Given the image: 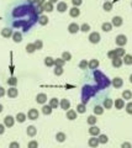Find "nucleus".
Masks as SVG:
<instances>
[{
    "mask_svg": "<svg viewBox=\"0 0 132 148\" xmlns=\"http://www.w3.org/2000/svg\"><path fill=\"white\" fill-rule=\"evenodd\" d=\"M66 116L68 120H70V121H73V120H75L77 116H78V112H77V110H72L69 109L67 111V114H66Z\"/></svg>",
    "mask_w": 132,
    "mask_h": 148,
    "instance_id": "nucleus-13",
    "label": "nucleus"
},
{
    "mask_svg": "<svg viewBox=\"0 0 132 148\" xmlns=\"http://www.w3.org/2000/svg\"><path fill=\"white\" fill-rule=\"evenodd\" d=\"M3 110H4V106H3L1 104H0V114H1V112H3Z\"/></svg>",
    "mask_w": 132,
    "mask_h": 148,
    "instance_id": "nucleus-58",
    "label": "nucleus"
},
{
    "mask_svg": "<svg viewBox=\"0 0 132 148\" xmlns=\"http://www.w3.org/2000/svg\"><path fill=\"white\" fill-rule=\"evenodd\" d=\"M122 61L126 66H132V54H126L124 58H122Z\"/></svg>",
    "mask_w": 132,
    "mask_h": 148,
    "instance_id": "nucleus-34",
    "label": "nucleus"
},
{
    "mask_svg": "<svg viewBox=\"0 0 132 148\" xmlns=\"http://www.w3.org/2000/svg\"><path fill=\"white\" fill-rule=\"evenodd\" d=\"M80 31L81 32H89L90 31V25L89 24H83L80 26Z\"/></svg>",
    "mask_w": 132,
    "mask_h": 148,
    "instance_id": "nucleus-47",
    "label": "nucleus"
},
{
    "mask_svg": "<svg viewBox=\"0 0 132 148\" xmlns=\"http://www.w3.org/2000/svg\"><path fill=\"white\" fill-rule=\"evenodd\" d=\"M86 108H85V104H78L77 106V112L78 114H85Z\"/></svg>",
    "mask_w": 132,
    "mask_h": 148,
    "instance_id": "nucleus-42",
    "label": "nucleus"
},
{
    "mask_svg": "<svg viewBox=\"0 0 132 148\" xmlns=\"http://www.w3.org/2000/svg\"><path fill=\"white\" fill-rule=\"evenodd\" d=\"M115 52H116V56L119 58H124L125 56H126V51L122 48V47H117L116 49H115Z\"/></svg>",
    "mask_w": 132,
    "mask_h": 148,
    "instance_id": "nucleus-29",
    "label": "nucleus"
},
{
    "mask_svg": "<svg viewBox=\"0 0 132 148\" xmlns=\"http://www.w3.org/2000/svg\"><path fill=\"white\" fill-rule=\"evenodd\" d=\"M44 3H46V0H36V4H37L38 6H42Z\"/></svg>",
    "mask_w": 132,
    "mask_h": 148,
    "instance_id": "nucleus-54",
    "label": "nucleus"
},
{
    "mask_svg": "<svg viewBox=\"0 0 132 148\" xmlns=\"http://www.w3.org/2000/svg\"><path fill=\"white\" fill-rule=\"evenodd\" d=\"M25 49H26L27 53H34L35 51H37V49H36V47H35V43H27Z\"/></svg>",
    "mask_w": 132,
    "mask_h": 148,
    "instance_id": "nucleus-35",
    "label": "nucleus"
},
{
    "mask_svg": "<svg viewBox=\"0 0 132 148\" xmlns=\"http://www.w3.org/2000/svg\"><path fill=\"white\" fill-rule=\"evenodd\" d=\"M99 145H100V142H99V138H98V137H92V138H89L88 146H89L90 148H98Z\"/></svg>",
    "mask_w": 132,
    "mask_h": 148,
    "instance_id": "nucleus-11",
    "label": "nucleus"
},
{
    "mask_svg": "<svg viewBox=\"0 0 132 148\" xmlns=\"http://www.w3.org/2000/svg\"><path fill=\"white\" fill-rule=\"evenodd\" d=\"M4 132H5V125H4V123H0V135H3Z\"/></svg>",
    "mask_w": 132,
    "mask_h": 148,
    "instance_id": "nucleus-53",
    "label": "nucleus"
},
{
    "mask_svg": "<svg viewBox=\"0 0 132 148\" xmlns=\"http://www.w3.org/2000/svg\"><path fill=\"white\" fill-rule=\"evenodd\" d=\"M60 103H61V101L58 100L57 98H52L51 100H49V104H48V105L51 106L52 109H57L58 106H60Z\"/></svg>",
    "mask_w": 132,
    "mask_h": 148,
    "instance_id": "nucleus-26",
    "label": "nucleus"
},
{
    "mask_svg": "<svg viewBox=\"0 0 132 148\" xmlns=\"http://www.w3.org/2000/svg\"><path fill=\"white\" fill-rule=\"evenodd\" d=\"M66 10H68V5L66 1H60L57 4V11L58 12H66Z\"/></svg>",
    "mask_w": 132,
    "mask_h": 148,
    "instance_id": "nucleus-17",
    "label": "nucleus"
},
{
    "mask_svg": "<svg viewBox=\"0 0 132 148\" xmlns=\"http://www.w3.org/2000/svg\"><path fill=\"white\" fill-rule=\"evenodd\" d=\"M69 15L70 17H78L80 15V10H79V8H77V6H73L70 10H69Z\"/></svg>",
    "mask_w": 132,
    "mask_h": 148,
    "instance_id": "nucleus-22",
    "label": "nucleus"
},
{
    "mask_svg": "<svg viewBox=\"0 0 132 148\" xmlns=\"http://www.w3.org/2000/svg\"><path fill=\"white\" fill-rule=\"evenodd\" d=\"M79 31H80V26L78 24H75V22H72V24H69V26H68V32L72 35H74Z\"/></svg>",
    "mask_w": 132,
    "mask_h": 148,
    "instance_id": "nucleus-6",
    "label": "nucleus"
},
{
    "mask_svg": "<svg viewBox=\"0 0 132 148\" xmlns=\"http://www.w3.org/2000/svg\"><path fill=\"white\" fill-rule=\"evenodd\" d=\"M111 84H112L114 88H117V89H119V88H121L122 85H124V80H122L120 77H115V78L112 79Z\"/></svg>",
    "mask_w": 132,
    "mask_h": 148,
    "instance_id": "nucleus-10",
    "label": "nucleus"
},
{
    "mask_svg": "<svg viewBox=\"0 0 132 148\" xmlns=\"http://www.w3.org/2000/svg\"><path fill=\"white\" fill-rule=\"evenodd\" d=\"M6 83H8V85H10V86H16L17 85V78L16 77H10Z\"/></svg>",
    "mask_w": 132,
    "mask_h": 148,
    "instance_id": "nucleus-38",
    "label": "nucleus"
},
{
    "mask_svg": "<svg viewBox=\"0 0 132 148\" xmlns=\"http://www.w3.org/2000/svg\"><path fill=\"white\" fill-rule=\"evenodd\" d=\"M9 148H20V143L14 141V142H11L10 145H9Z\"/></svg>",
    "mask_w": 132,
    "mask_h": 148,
    "instance_id": "nucleus-50",
    "label": "nucleus"
},
{
    "mask_svg": "<svg viewBox=\"0 0 132 148\" xmlns=\"http://www.w3.org/2000/svg\"><path fill=\"white\" fill-rule=\"evenodd\" d=\"M34 43H35L36 49H42V47H43V42H42V40H36Z\"/></svg>",
    "mask_w": 132,
    "mask_h": 148,
    "instance_id": "nucleus-46",
    "label": "nucleus"
},
{
    "mask_svg": "<svg viewBox=\"0 0 132 148\" xmlns=\"http://www.w3.org/2000/svg\"><path fill=\"white\" fill-rule=\"evenodd\" d=\"M48 1H49V3H52V4H56V3L58 4V3H60L58 0H48Z\"/></svg>",
    "mask_w": 132,
    "mask_h": 148,
    "instance_id": "nucleus-56",
    "label": "nucleus"
},
{
    "mask_svg": "<svg viewBox=\"0 0 132 148\" xmlns=\"http://www.w3.org/2000/svg\"><path fill=\"white\" fill-rule=\"evenodd\" d=\"M72 4H73L74 6L78 8V6H80L81 4H83V0H72Z\"/></svg>",
    "mask_w": 132,
    "mask_h": 148,
    "instance_id": "nucleus-51",
    "label": "nucleus"
},
{
    "mask_svg": "<svg viewBox=\"0 0 132 148\" xmlns=\"http://www.w3.org/2000/svg\"><path fill=\"white\" fill-rule=\"evenodd\" d=\"M38 115H40V112H38L37 109H30L29 111H27V119L32 120V121L38 119Z\"/></svg>",
    "mask_w": 132,
    "mask_h": 148,
    "instance_id": "nucleus-2",
    "label": "nucleus"
},
{
    "mask_svg": "<svg viewBox=\"0 0 132 148\" xmlns=\"http://www.w3.org/2000/svg\"><path fill=\"white\" fill-rule=\"evenodd\" d=\"M130 83H132V74L130 75Z\"/></svg>",
    "mask_w": 132,
    "mask_h": 148,
    "instance_id": "nucleus-59",
    "label": "nucleus"
},
{
    "mask_svg": "<svg viewBox=\"0 0 132 148\" xmlns=\"http://www.w3.org/2000/svg\"><path fill=\"white\" fill-rule=\"evenodd\" d=\"M27 148H38V142L37 141H30L29 143H27Z\"/></svg>",
    "mask_w": 132,
    "mask_h": 148,
    "instance_id": "nucleus-45",
    "label": "nucleus"
},
{
    "mask_svg": "<svg viewBox=\"0 0 132 148\" xmlns=\"http://www.w3.org/2000/svg\"><path fill=\"white\" fill-rule=\"evenodd\" d=\"M122 99L124 100H131L132 99V91L131 90H124L122 91Z\"/></svg>",
    "mask_w": 132,
    "mask_h": 148,
    "instance_id": "nucleus-30",
    "label": "nucleus"
},
{
    "mask_svg": "<svg viewBox=\"0 0 132 148\" xmlns=\"http://www.w3.org/2000/svg\"><path fill=\"white\" fill-rule=\"evenodd\" d=\"M125 109H126V112H127V114L132 115V103H129V104H126Z\"/></svg>",
    "mask_w": 132,
    "mask_h": 148,
    "instance_id": "nucleus-49",
    "label": "nucleus"
},
{
    "mask_svg": "<svg viewBox=\"0 0 132 148\" xmlns=\"http://www.w3.org/2000/svg\"><path fill=\"white\" fill-rule=\"evenodd\" d=\"M99 61L98 59H90L89 61V69H98V67H99Z\"/></svg>",
    "mask_w": 132,
    "mask_h": 148,
    "instance_id": "nucleus-27",
    "label": "nucleus"
},
{
    "mask_svg": "<svg viewBox=\"0 0 132 148\" xmlns=\"http://www.w3.org/2000/svg\"><path fill=\"white\" fill-rule=\"evenodd\" d=\"M104 110H105V109H104V106L96 105L94 108V115H95V116H96V115H103L104 114Z\"/></svg>",
    "mask_w": 132,
    "mask_h": 148,
    "instance_id": "nucleus-31",
    "label": "nucleus"
},
{
    "mask_svg": "<svg viewBox=\"0 0 132 148\" xmlns=\"http://www.w3.org/2000/svg\"><path fill=\"white\" fill-rule=\"evenodd\" d=\"M52 108L49 105H43L42 106V114L43 115H51L52 114Z\"/></svg>",
    "mask_w": 132,
    "mask_h": 148,
    "instance_id": "nucleus-33",
    "label": "nucleus"
},
{
    "mask_svg": "<svg viewBox=\"0 0 132 148\" xmlns=\"http://www.w3.org/2000/svg\"><path fill=\"white\" fill-rule=\"evenodd\" d=\"M112 3L111 1H105V3H104V5H103V9H104V10H105V11H111L112 10Z\"/></svg>",
    "mask_w": 132,
    "mask_h": 148,
    "instance_id": "nucleus-41",
    "label": "nucleus"
},
{
    "mask_svg": "<svg viewBox=\"0 0 132 148\" xmlns=\"http://www.w3.org/2000/svg\"><path fill=\"white\" fill-rule=\"evenodd\" d=\"M36 101L41 105H44L46 101H47V95L44 94V92H40V94L36 95Z\"/></svg>",
    "mask_w": 132,
    "mask_h": 148,
    "instance_id": "nucleus-9",
    "label": "nucleus"
},
{
    "mask_svg": "<svg viewBox=\"0 0 132 148\" xmlns=\"http://www.w3.org/2000/svg\"><path fill=\"white\" fill-rule=\"evenodd\" d=\"M79 68H80V69H86V68H89V62L85 61V59H81V61L79 62Z\"/></svg>",
    "mask_w": 132,
    "mask_h": 148,
    "instance_id": "nucleus-43",
    "label": "nucleus"
},
{
    "mask_svg": "<svg viewBox=\"0 0 132 148\" xmlns=\"http://www.w3.org/2000/svg\"><path fill=\"white\" fill-rule=\"evenodd\" d=\"M115 42H116V45L119 46V47H124V46L127 43V37L125 35H117Z\"/></svg>",
    "mask_w": 132,
    "mask_h": 148,
    "instance_id": "nucleus-3",
    "label": "nucleus"
},
{
    "mask_svg": "<svg viewBox=\"0 0 132 148\" xmlns=\"http://www.w3.org/2000/svg\"><path fill=\"white\" fill-rule=\"evenodd\" d=\"M12 41L15 43H20L21 41H22V34L20 31H15L14 32V35H12Z\"/></svg>",
    "mask_w": 132,
    "mask_h": 148,
    "instance_id": "nucleus-18",
    "label": "nucleus"
},
{
    "mask_svg": "<svg viewBox=\"0 0 132 148\" xmlns=\"http://www.w3.org/2000/svg\"><path fill=\"white\" fill-rule=\"evenodd\" d=\"M96 121H98V119H96V116H95V115H90V116L88 117V120H86V122H88L90 126H95Z\"/></svg>",
    "mask_w": 132,
    "mask_h": 148,
    "instance_id": "nucleus-32",
    "label": "nucleus"
},
{
    "mask_svg": "<svg viewBox=\"0 0 132 148\" xmlns=\"http://www.w3.org/2000/svg\"><path fill=\"white\" fill-rule=\"evenodd\" d=\"M114 105H115V108H116L117 110H121V109H124L125 106H126L124 99H116L115 103H114Z\"/></svg>",
    "mask_w": 132,
    "mask_h": 148,
    "instance_id": "nucleus-21",
    "label": "nucleus"
},
{
    "mask_svg": "<svg viewBox=\"0 0 132 148\" xmlns=\"http://www.w3.org/2000/svg\"><path fill=\"white\" fill-rule=\"evenodd\" d=\"M53 10H54L53 4H52V3H49V1H46V3H44L42 6H41V10H40V11H47V12H52Z\"/></svg>",
    "mask_w": 132,
    "mask_h": 148,
    "instance_id": "nucleus-7",
    "label": "nucleus"
},
{
    "mask_svg": "<svg viewBox=\"0 0 132 148\" xmlns=\"http://www.w3.org/2000/svg\"><path fill=\"white\" fill-rule=\"evenodd\" d=\"M62 58L64 59L66 62L70 61V59H72V54H70V52H68V51H66V52H63V53H62Z\"/></svg>",
    "mask_w": 132,
    "mask_h": 148,
    "instance_id": "nucleus-44",
    "label": "nucleus"
},
{
    "mask_svg": "<svg viewBox=\"0 0 132 148\" xmlns=\"http://www.w3.org/2000/svg\"><path fill=\"white\" fill-rule=\"evenodd\" d=\"M54 64H56L54 67H64L66 61H64V59H63L62 57H61V58H56V59H54Z\"/></svg>",
    "mask_w": 132,
    "mask_h": 148,
    "instance_id": "nucleus-37",
    "label": "nucleus"
},
{
    "mask_svg": "<svg viewBox=\"0 0 132 148\" xmlns=\"http://www.w3.org/2000/svg\"><path fill=\"white\" fill-rule=\"evenodd\" d=\"M30 4H36V0H27Z\"/></svg>",
    "mask_w": 132,
    "mask_h": 148,
    "instance_id": "nucleus-57",
    "label": "nucleus"
},
{
    "mask_svg": "<svg viewBox=\"0 0 132 148\" xmlns=\"http://www.w3.org/2000/svg\"><path fill=\"white\" fill-rule=\"evenodd\" d=\"M6 95L9 96L10 99H15L17 95H19V90L16 89V86H10L6 91Z\"/></svg>",
    "mask_w": 132,
    "mask_h": 148,
    "instance_id": "nucleus-5",
    "label": "nucleus"
},
{
    "mask_svg": "<svg viewBox=\"0 0 132 148\" xmlns=\"http://www.w3.org/2000/svg\"><path fill=\"white\" fill-rule=\"evenodd\" d=\"M26 135L29 137H35L36 135H37V128L31 125V126H29L26 128Z\"/></svg>",
    "mask_w": 132,
    "mask_h": 148,
    "instance_id": "nucleus-12",
    "label": "nucleus"
},
{
    "mask_svg": "<svg viewBox=\"0 0 132 148\" xmlns=\"http://www.w3.org/2000/svg\"><path fill=\"white\" fill-rule=\"evenodd\" d=\"M14 35V31L10 29V27H5V29L1 30V36L4 38H9V37H12Z\"/></svg>",
    "mask_w": 132,
    "mask_h": 148,
    "instance_id": "nucleus-14",
    "label": "nucleus"
},
{
    "mask_svg": "<svg viewBox=\"0 0 132 148\" xmlns=\"http://www.w3.org/2000/svg\"><path fill=\"white\" fill-rule=\"evenodd\" d=\"M89 135L92 137H98L100 135V128L98 126H90L89 128Z\"/></svg>",
    "mask_w": 132,
    "mask_h": 148,
    "instance_id": "nucleus-16",
    "label": "nucleus"
},
{
    "mask_svg": "<svg viewBox=\"0 0 132 148\" xmlns=\"http://www.w3.org/2000/svg\"><path fill=\"white\" fill-rule=\"evenodd\" d=\"M88 40H89V42H90V43L96 45V43L100 42L101 37H100V34H99V32H92V34L89 35V37H88Z\"/></svg>",
    "mask_w": 132,
    "mask_h": 148,
    "instance_id": "nucleus-1",
    "label": "nucleus"
},
{
    "mask_svg": "<svg viewBox=\"0 0 132 148\" xmlns=\"http://www.w3.org/2000/svg\"><path fill=\"white\" fill-rule=\"evenodd\" d=\"M103 106H104V109L110 110V109L112 108V106H114V101H112V99H110V98H106L105 100H104Z\"/></svg>",
    "mask_w": 132,
    "mask_h": 148,
    "instance_id": "nucleus-20",
    "label": "nucleus"
},
{
    "mask_svg": "<svg viewBox=\"0 0 132 148\" xmlns=\"http://www.w3.org/2000/svg\"><path fill=\"white\" fill-rule=\"evenodd\" d=\"M107 57L110 58L111 61H112L114 58H116L117 56H116V52H115V49H111V51H109V52H107Z\"/></svg>",
    "mask_w": 132,
    "mask_h": 148,
    "instance_id": "nucleus-48",
    "label": "nucleus"
},
{
    "mask_svg": "<svg viewBox=\"0 0 132 148\" xmlns=\"http://www.w3.org/2000/svg\"><path fill=\"white\" fill-rule=\"evenodd\" d=\"M106 1H109V0H106Z\"/></svg>",
    "mask_w": 132,
    "mask_h": 148,
    "instance_id": "nucleus-61",
    "label": "nucleus"
},
{
    "mask_svg": "<svg viewBox=\"0 0 132 148\" xmlns=\"http://www.w3.org/2000/svg\"><path fill=\"white\" fill-rule=\"evenodd\" d=\"M111 24L115 27H120V26H122V24H124V18L121 16H114L112 20H111Z\"/></svg>",
    "mask_w": 132,
    "mask_h": 148,
    "instance_id": "nucleus-8",
    "label": "nucleus"
},
{
    "mask_svg": "<svg viewBox=\"0 0 132 148\" xmlns=\"http://www.w3.org/2000/svg\"><path fill=\"white\" fill-rule=\"evenodd\" d=\"M44 66H46V67H54V66H56V64H54V58L46 57V58H44Z\"/></svg>",
    "mask_w": 132,
    "mask_h": 148,
    "instance_id": "nucleus-28",
    "label": "nucleus"
},
{
    "mask_svg": "<svg viewBox=\"0 0 132 148\" xmlns=\"http://www.w3.org/2000/svg\"><path fill=\"white\" fill-rule=\"evenodd\" d=\"M98 138H99V142L101 143V145H106V143L109 142V137L106 135H99Z\"/></svg>",
    "mask_w": 132,
    "mask_h": 148,
    "instance_id": "nucleus-39",
    "label": "nucleus"
},
{
    "mask_svg": "<svg viewBox=\"0 0 132 148\" xmlns=\"http://www.w3.org/2000/svg\"><path fill=\"white\" fill-rule=\"evenodd\" d=\"M60 106H61V109H62V110L68 111V110L70 109V101L68 100V99H62V100H61V103H60Z\"/></svg>",
    "mask_w": 132,
    "mask_h": 148,
    "instance_id": "nucleus-15",
    "label": "nucleus"
},
{
    "mask_svg": "<svg viewBox=\"0 0 132 148\" xmlns=\"http://www.w3.org/2000/svg\"><path fill=\"white\" fill-rule=\"evenodd\" d=\"M53 73H54V75H62L63 73H64V69H63V67H54L53 69Z\"/></svg>",
    "mask_w": 132,
    "mask_h": 148,
    "instance_id": "nucleus-40",
    "label": "nucleus"
},
{
    "mask_svg": "<svg viewBox=\"0 0 132 148\" xmlns=\"http://www.w3.org/2000/svg\"><path fill=\"white\" fill-rule=\"evenodd\" d=\"M111 64H112V67H115V68H121V66L124 64V61H122V58L116 57L111 61Z\"/></svg>",
    "mask_w": 132,
    "mask_h": 148,
    "instance_id": "nucleus-19",
    "label": "nucleus"
},
{
    "mask_svg": "<svg viewBox=\"0 0 132 148\" xmlns=\"http://www.w3.org/2000/svg\"><path fill=\"white\" fill-rule=\"evenodd\" d=\"M121 148H132L131 142H124V143L121 145Z\"/></svg>",
    "mask_w": 132,
    "mask_h": 148,
    "instance_id": "nucleus-52",
    "label": "nucleus"
},
{
    "mask_svg": "<svg viewBox=\"0 0 132 148\" xmlns=\"http://www.w3.org/2000/svg\"><path fill=\"white\" fill-rule=\"evenodd\" d=\"M131 6H132V1H131Z\"/></svg>",
    "mask_w": 132,
    "mask_h": 148,
    "instance_id": "nucleus-60",
    "label": "nucleus"
},
{
    "mask_svg": "<svg viewBox=\"0 0 132 148\" xmlns=\"http://www.w3.org/2000/svg\"><path fill=\"white\" fill-rule=\"evenodd\" d=\"M15 117L11 116V115H8V116L4 117V125H5V127H12L14 125H15Z\"/></svg>",
    "mask_w": 132,
    "mask_h": 148,
    "instance_id": "nucleus-4",
    "label": "nucleus"
},
{
    "mask_svg": "<svg viewBox=\"0 0 132 148\" xmlns=\"http://www.w3.org/2000/svg\"><path fill=\"white\" fill-rule=\"evenodd\" d=\"M66 138H67V136H66L64 132H58V133H56V141L57 142L62 143V142L66 141Z\"/></svg>",
    "mask_w": 132,
    "mask_h": 148,
    "instance_id": "nucleus-24",
    "label": "nucleus"
},
{
    "mask_svg": "<svg viewBox=\"0 0 132 148\" xmlns=\"http://www.w3.org/2000/svg\"><path fill=\"white\" fill-rule=\"evenodd\" d=\"M48 22H49V18H48L46 15H41V16L38 17V24H40L41 26H46Z\"/></svg>",
    "mask_w": 132,
    "mask_h": 148,
    "instance_id": "nucleus-23",
    "label": "nucleus"
},
{
    "mask_svg": "<svg viewBox=\"0 0 132 148\" xmlns=\"http://www.w3.org/2000/svg\"><path fill=\"white\" fill-rule=\"evenodd\" d=\"M16 121L20 122V123L25 122V121H26V115H25L24 112H19V114L16 115Z\"/></svg>",
    "mask_w": 132,
    "mask_h": 148,
    "instance_id": "nucleus-36",
    "label": "nucleus"
},
{
    "mask_svg": "<svg viewBox=\"0 0 132 148\" xmlns=\"http://www.w3.org/2000/svg\"><path fill=\"white\" fill-rule=\"evenodd\" d=\"M112 24L111 22H104V24L101 25V30L104 31V32H110L111 30H112Z\"/></svg>",
    "mask_w": 132,
    "mask_h": 148,
    "instance_id": "nucleus-25",
    "label": "nucleus"
},
{
    "mask_svg": "<svg viewBox=\"0 0 132 148\" xmlns=\"http://www.w3.org/2000/svg\"><path fill=\"white\" fill-rule=\"evenodd\" d=\"M4 95H5V89L3 86H0V98H3Z\"/></svg>",
    "mask_w": 132,
    "mask_h": 148,
    "instance_id": "nucleus-55",
    "label": "nucleus"
}]
</instances>
